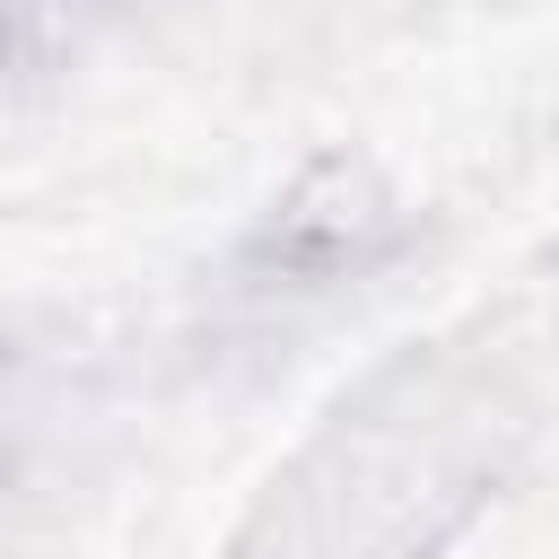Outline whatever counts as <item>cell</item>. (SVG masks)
Masks as SVG:
<instances>
[{
  "instance_id": "cell-1",
  "label": "cell",
  "mask_w": 559,
  "mask_h": 559,
  "mask_svg": "<svg viewBox=\"0 0 559 559\" xmlns=\"http://www.w3.org/2000/svg\"><path fill=\"white\" fill-rule=\"evenodd\" d=\"M393 236H402V201L384 192V175H376L367 157H314V166L288 183V201L262 218L253 271L314 288V280L367 271Z\"/></svg>"
}]
</instances>
